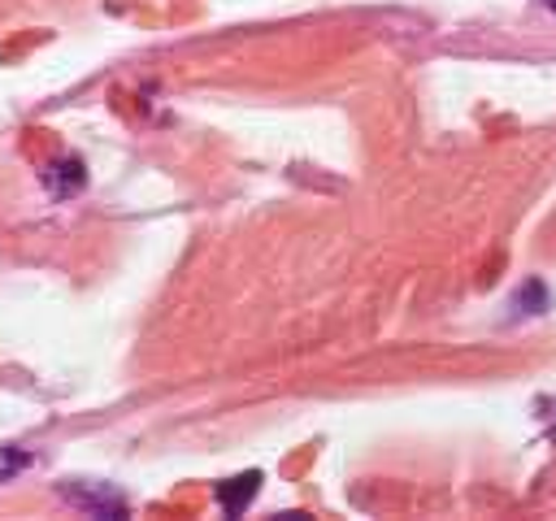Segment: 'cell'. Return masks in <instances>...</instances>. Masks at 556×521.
Listing matches in <instances>:
<instances>
[{"label": "cell", "instance_id": "obj_1", "mask_svg": "<svg viewBox=\"0 0 556 521\" xmlns=\"http://www.w3.org/2000/svg\"><path fill=\"white\" fill-rule=\"evenodd\" d=\"M61 491H65V499H74L91 517H126V499L109 486H87V491L83 486H61Z\"/></svg>", "mask_w": 556, "mask_h": 521}, {"label": "cell", "instance_id": "obj_2", "mask_svg": "<svg viewBox=\"0 0 556 521\" xmlns=\"http://www.w3.org/2000/svg\"><path fill=\"white\" fill-rule=\"evenodd\" d=\"M261 491V473L256 469H248V473H239V478H226V482H217V504H222V512L226 517H243V508L252 504V495Z\"/></svg>", "mask_w": 556, "mask_h": 521}, {"label": "cell", "instance_id": "obj_3", "mask_svg": "<svg viewBox=\"0 0 556 521\" xmlns=\"http://www.w3.org/2000/svg\"><path fill=\"white\" fill-rule=\"evenodd\" d=\"M43 187H48L52 195H70V191H78V187H83V165H78V161L48 165V169H43Z\"/></svg>", "mask_w": 556, "mask_h": 521}, {"label": "cell", "instance_id": "obj_4", "mask_svg": "<svg viewBox=\"0 0 556 521\" xmlns=\"http://www.w3.org/2000/svg\"><path fill=\"white\" fill-rule=\"evenodd\" d=\"M547 304V287L543 282H526V291H521V308L526 313H539Z\"/></svg>", "mask_w": 556, "mask_h": 521}, {"label": "cell", "instance_id": "obj_5", "mask_svg": "<svg viewBox=\"0 0 556 521\" xmlns=\"http://www.w3.org/2000/svg\"><path fill=\"white\" fill-rule=\"evenodd\" d=\"M26 460H30L26 452H9V447H0V482H4V478H13V473L26 465Z\"/></svg>", "mask_w": 556, "mask_h": 521}]
</instances>
